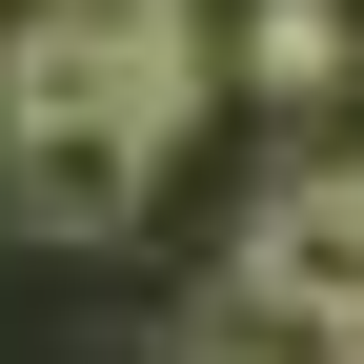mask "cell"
I'll return each instance as SVG.
<instances>
[{
	"mask_svg": "<svg viewBox=\"0 0 364 364\" xmlns=\"http://www.w3.org/2000/svg\"><path fill=\"white\" fill-rule=\"evenodd\" d=\"M0 122H142V142H182L203 122V21L182 0H41L0 41Z\"/></svg>",
	"mask_w": 364,
	"mask_h": 364,
	"instance_id": "6da1fadb",
	"label": "cell"
},
{
	"mask_svg": "<svg viewBox=\"0 0 364 364\" xmlns=\"http://www.w3.org/2000/svg\"><path fill=\"white\" fill-rule=\"evenodd\" d=\"M243 324H284V344H324L344 304H364V142L344 162H304V182H263V223H243Z\"/></svg>",
	"mask_w": 364,
	"mask_h": 364,
	"instance_id": "7a4b0ae2",
	"label": "cell"
},
{
	"mask_svg": "<svg viewBox=\"0 0 364 364\" xmlns=\"http://www.w3.org/2000/svg\"><path fill=\"white\" fill-rule=\"evenodd\" d=\"M142 203H162L142 122H0V223H21V243H122Z\"/></svg>",
	"mask_w": 364,
	"mask_h": 364,
	"instance_id": "3957f363",
	"label": "cell"
},
{
	"mask_svg": "<svg viewBox=\"0 0 364 364\" xmlns=\"http://www.w3.org/2000/svg\"><path fill=\"white\" fill-rule=\"evenodd\" d=\"M344 61H364V21H344V0H243V81H263V102H324Z\"/></svg>",
	"mask_w": 364,
	"mask_h": 364,
	"instance_id": "277c9868",
	"label": "cell"
},
{
	"mask_svg": "<svg viewBox=\"0 0 364 364\" xmlns=\"http://www.w3.org/2000/svg\"><path fill=\"white\" fill-rule=\"evenodd\" d=\"M182 364H304V344H284V324H203Z\"/></svg>",
	"mask_w": 364,
	"mask_h": 364,
	"instance_id": "5b68a950",
	"label": "cell"
}]
</instances>
